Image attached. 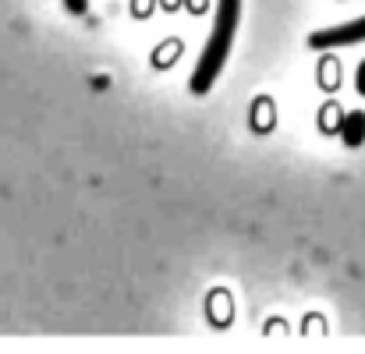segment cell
Returning a JSON list of instances; mask_svg holds the SVG:
<instances>
[{
    "instance_id": "obj_1",
    "label": "cell",
    "mask_w": 365,
    "mask_h": 354,
    "mask_svg": "<svg viewBox=\"0 0 365 354\" xmlns=\"http://www.w3.org/2000/svg\"><path fill=\"white\" fill-rule=\"evenodd\" d=\"M238 21H242V0H217V18H213V32L199 53V64L192 71V93L206 96L217 82V75L224 71L231 50H235V36H238Z\"/></svg>"
},
{
    "instance_id": "obj_2",
    "label": "cell",
    "mask_w": 365,
    "mask_h": 354,
    "mask_svg": "<svg viewBox=\"0 0 365 354\" xmlns=\"http://www.w3.org/2000/svg\"><path fill=\"white\" fill-rule=\"evenodd\" d=\"M351 43H365V14L355 21L334 25V28H319L309 36L312 50H337V46H351Z\"/></svg>"
},
{
    "instance_id": "obj_3",
    "label": "cell",
    "mask_w": 365,
    "mask_h": 354,
    "mask_svg": "<svg viewBox=\"0 0 365 354\" xmlns=\"http://www.w3.org/2000/svg\"><path fill=\"white\" fill-rule=\"evenodd\" d=\"M341 138H344L348 149H359L365 142V114L362 110H351V114L344 118V124H341Z\"/></svg>"
},
{
    "instance_id": "obj_4",
    "label": "cell",
    "mask_w": 365,
    "mask_h": 354,
    "mask_svg": "<svg viewBox=\"0 0 365 354\" xmlns=\"http://www.w3.org/2000/svg\"><path fill=\"white\" fill-rule=\"evenodd\" d=\"M355 89H359V93L365 96V61L359 64V71H355Z\"/></svg>"
},
{
    "instance_id": "obj_5",
    "label": "cell",
    "mask_w": 365,
    "mask_h": 354,
    "mask_svg": "<svg viewBox=\"0 0 365 354\" xmlns=\"http://www.w3.org/2000/svg\"><path fill=\"white\" fill-rule=\"evenodd\" d=\"M64 7H68L71 14H82V11H86V0H64Z\"/></svg>"
}]
</instances>
